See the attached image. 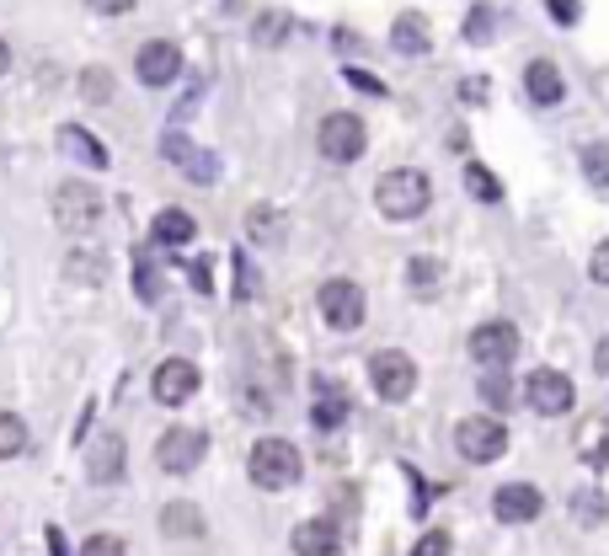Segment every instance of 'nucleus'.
Here are the masks:
<instances>
[{
  "label": "nucleus",
  "instance_id": "28",
  "mask_svg": "<svg viewBox=\"0 0 609 556\" xmlns=\"http://www.w3.org/2000/svg\"><path fill=\"white\" fill-rule=\"evenodd\" d=\"M476 391H482V401H487L492 412H502V407H513V380L502 370H487L476 380Z\"/></svg>",
  "mask_w": 609,
  "mask_h": 556
},
{
  "label": "nucleus",
  "instance_id": "27",
  "mask_svg": "<svg viewBox=\"0 0 609 556\" xmlns=\"http://www.w3.org/2000/svg\"><path fill=\"white\" fill-rule=\"evenodd\" d=\"M572 519H577V524H605V519H609V497L599 493V487L572 493Z\"/></svg>",
  "mask_w": 609,
  "mask_h": 556
},
{
  "label": "nucleus",
  "instance_id": "5",
  "mask_svg": "<svg viewBox=\"0 0 609 556\" xmlns=\"http://www.w3.org/2000/svg\"><path fill=\"white\" fill-rule=\"evenodd\" d=\"M455 449L471 460V466H492L508 455V429L497 423V412H476V418H460L455 429Z\"/></svg>",
  "mask_w": 609,
  "mask_h": 556
},
{
  "label": "nucleus",
  "instance_id": "31",
  "mask_svg": "<svg viewBox=\"0 0 609 556\" xmlns=\"http://www.w3.org/2000/svg\"><path fill=\"white\" fill-rule=\"evenodd\" d=\"M27 449V423L16 412H0V460H16Z\"/></svg>",
  "mask_w": 609,
  "mask_h": 556
},
{
  "label": "nucleus",
  "instance_id": "20",
  "mask_svg": "<svg viewBox=\"0 0 609 556\" xmlns=\"http://www.w3.org/2000/svg\"><path fill=\"white\" fill-rule=\"evenodd\" d=\"M192 236H198V225H192V214H187V209H161V214H156V225H150V242H156V247H166V251L187 247Z\"/></svg>",
  "mask_w": 609,
  "mask_h": 556
},
{
  "label": "nucleus",
  "instance_id": "43",
  "mask_svg": "<svg viewBox=\"0 0 609 556\" xmlns=\"http://www.w3.org/2000/svg\"><path fill=\"white\" fill-rule=\"evenodd\" d=\"M5 70H11V44L0 38V75H5Z\"/></svg>",
  "mask_w": 609,
  "mask_h": 556
},
{
  "label": "nucleus",
  "instance_id": "26",
  "mask_svg": "<svg viewBox=\"0 0 609 556\" xmlns=\"http://www.w3.org/2000/svg\"><path fill=\"white\" fill-rule=\"evenodd\" d=\"M583 177H588V187H599V193H609V139H594V145H583Z\"/></svg>",
  "mask_w": 609,
  "mask_h": 556
},
{
  "label": "nucleus",
  "instance_id": "41",
  "mask_svg": "<svg viewBox=\"0 0 609 556\" xmlns=\"http://www.w3.org/2000/svg\"><path fill=\"white\" fill-rule=\"evenodd\" d=\"M460 97H465V102H487V86H482V81H476V75H471V81H465V86H460Z\"/></svg>",
  "mask_w": 609,
  "mask_h": 556
},
{
  "label": "nucleus",
  "instance_id": "32",
  "mask_svg": "<svg viewBox=\"0 0 609 556\" xmlns=\"http://www.w3.org/2000/svg\"><path fill=\"white\" fill-rule=\"evenodd\" d=\"M492 33H497V11L476 5V11L465 16V38H471V44H492Z\"/></svg>",
  "mask_w": 609,
  "mask_h": 556
},
{
  "label": "nucleus",
  "instance_id": "33",
  "mask_svg": "<svg viewBox=\"0 0 609 556\" xmlns=\"http://www.w3.org/2000/svg\"><path fill=\"white\" fill-rule=\"evenodd\" d=\"M80 556H128V546H123V535H86L80 541Z\"/></svg>",
  "mask_w": 609,
  "mask_h": 556
},
{
  "label": "nucleus",
  "instance_id": "40",
  "mask_svg": "<svg viewBox=\"0 0 609 556\" xmlns=\"http://www.w3.org/2000/svg\"><path fill=\"white\" fill-rule=\"evenodd\" d=\"M86 5H91V11H102V16H128L139 0H86Z\"/></svg>",
  "mask_w": 609,
  "mask_h": 556
},
{
  "label": "nucleus",
  "instance_id": "15",
  "mask_svg": "<svg viewBox=\"0 0 609 556\" xmlns=\"http://www.w3.org/2000/svg\"><path fill=\"white\" fill-rule=\"evenodd\" d=\"M348 412H353V401H348V391L337 385V380H315V396H310V423L321 433L343 429L348 423Z\"/></svg>",
  "mask_w": 609,
  "mask_h": 556
},
{
  "label": "nucleus",
  "instance_id": "2",
  "mask_svg": "<svg viewBox=\"0 0 609 556\" xmlns=\"http://www.w3.org/2000/svg\"><path fill=\"white\" fill-rule=\"evenodd\" d=\"M374 209H380L385 220H423L427 209H433V183H427V172H418V166L385 172V177L374 183Z\"/></svg>",
  "mask_w": 609,
  "mask_h": 556
},
{
  "label": "nucleus",
  "instance_id": "1",
  "mask_svg": "<svg viewBox=\"0 0 609 556\" xmlns=\"http://www.w3.org/2000/svg\"><path fill=\"white\" fill-rule=\"evenodd\" d=\"M246 477H251V487H262V493H284V487H295V482L304 477V460L289 438L268 433V438L251 444V455H246Z\"/></svg>",
  "mask_w": 609,
  "mask_h": 556
},
{
  "label": "nucleus",
  "instance_id": "29",
  "mask_svg": "<svg viewBox=\"0 0 609 556\" xmlns=\"http://www.w3.org/2000/svg\"><path fill=\"white\" fill-rule=\"evenodd\" d=\"M80 97L86 102H113V70L108 64H86L80 70Z\"/></svg>",
  "mask_w": 609,
  "mask_h": 556
},
{
  "label": "nucleus",
  "instance_id": "25",
  "mask_svg": "<svg viewBox=\"0 0 609 556\" xmlns=\"http://www.w3.org/2000/svg\"><path fill=\"white\" fill-rule=\"evenodd\" d=\"M289 33H295V16L289 11H257L251 16V44H262V49H278Z\"/></svg>",
  "mask_w": 609,
  "mask_h": 556
},
{
  "label": "nucleus",
  "instance_id": "12",
  "mask_svg": "<svg viewBox=\"0 0 609 556\" xmlns=\"http://www.w3.org/2000/svg\"><path fill=\"white\" fill-rule=\"evenodd\" d=\"M134 75H139V86H150V91L172 86V81L183 75V49L166 44V38H150V44L134 54Z\"/></svg>",
  "mask_w": 609,
  "mask_h": 556
},
{
  "label": "nucleus",
  "instance_id": "9",
  "mask_svg": "<svg viewBox=\"0 0 609 556\" xmlns=\"http://www.w3.org/2000/svg\"><path fill=\"white\" fill-rule=\"evenodd\" d=\"M524 401H530V412H540V418H561V412H572L577 407V385L567 380L561 370H530L524 380Z\"/></svg>",
  "mask_w": 609,
  "mask_h": 556
},
{
  "label": "nucleus",
  "instance_id": "42",
  "mask_svg": "<svg viewBox=\"0 0 609 556\" xmlns=\"http://www.w3.org/2000/svg\"><path fill=\"white\" fill-rule=\"evenodd\" d=\"M594 365H599V370L609 374V337H605V343H599V354H594Z\"/></svg>",
  "mask_w": 609,
  "mask_h": 556
},
{
  "label": "nucleus",
  "instance_id": "18",
  "mask_svg": "<svg viewBox=\"0 0 609 556\" xmlns=\"http://www.w3.org/2000/svg\"><path fill=\"white\" fill-rule=\"evenodd\" d=\"M289 546H295V556H343V535L332 519H304V524H295Z\"/></svg>",
  "mask_w": 609,
  "mask_h": 556
},
{
  "label": "nucleus",
  "instance_id": "17",
  "mask_svg": "<svg viewBox=\"0 0 609 556\" xmlns=\"http://www.w3.org/2000/svg\"><path fill=\"white\" fill-rule=\"evenodd\" d=\"M524 97L535 102V108H561L567 102V81H561V70L550 60H530L524 64Z\"/></svg>",
  "mask_w": 609,
  "mask_h": 556
},
{
  "label": "nucleus",
  "instance_id": "19",
  "mask_svg": "<svg viewBox=\"0 0 609 556\" xmlns=\"http://www.w3.org/2000/svg\"><path fill=\"white\" fill-rule=\"evenodd\" d=\"M123 460H128L123 438L119 433H102V438L91 444V455H86V477H91L97 487H108V482H119L123 477Z\"/></svg>",
  "mask_w": 609,
  "mask_h": 556
},
{
  "label": "nucleus",
  "instance_id": "37",
  "mask_svg": "<svg viewBox=\"0 0 609 556\" xmlns=\"http://www.w3.org/2000/svg\"><path fill=\"white\" fill-rule=\"evenodd\" d=\"M139 300H161V279H156L150 257H139Z\"/></svg>",
  "mask_w": 609,
  "mask_h": 556
},
{
  "label": "nucleus",
  "instance_id": "16",
  "mask_svg": "<svg viewBox=\"0 0 609 556\" xmlns=\"http://www.w3.org/2000/svg\"><path fill=\"white\" fill-rule=\"evenodd\" d=\"M54 145H60L64 161H75V166H91V172H102L108 166V150H102V139L91 134V128L80 124H60V134H54Z\"/></svg>",
  "mask_w": 609,
  "mask_h": 556
},
{
  "label": "nucleus",
  "instance_id": "35",
  "mask_svg": "<svg viewBox=\"0 0 609 556\" xmlns=\"http://www.w3.org/2000/svg\"><path fill=\"white\" fill-rule=\"evenodd\" d=\"M412 556H455V541H449L444 530H427L423 541L412 546Z\"/></svg>",
  "mask_w": 609,
  "mask_h": 556
},
{
  "label": "nucleus",
  "instance_id": "11",
  "mask_svg": "<svg viewBox=\"0 0 609 556\" xmlns=\"http://www.w3.org/2000/svg\"><path fill=\"white\" fill-rule=\"evenodd\" d=\"M471 359L482 365V370H502V365H513L519 359V326L513 321H482L476 332H471Z\"/></svg>",
  "mask_w": 609,
  "mask_h": 556
},
{
  "label": "nucleus",
  "instance_id": "13",
  "mask_svg": "<svg viewBox=\"0 0 609 556\" xmlns=\"http://www.w3.org/2000/svg\"><path fill=\"white\" fill-rule=\"evenodd\" d=\"M198 380H203V374H198L192 359H161L156 374H150V391H156L161 407H183V401L198 396Z\"/></svg>",
  "mask_w": 609,
  "mask_h": 556
},
{
  "label": "nucleus",
  "instance_id": "3",
  "mask_svg": "<svg viewBox=\"0 0 609 556\" xmlns=\"http://www.w3.org/2000/svg\"><path fill=\"white\" fill-rule=\"evenodd\" d=\"M369 145V128L359 113H326L321 128H315V150L332 161V166H348V161H359Z\"/></svg>",
  "mask_w": 609,
  "mask_h": 556
},
{
  "label": "nucleus",
  "instance_id": "24",
  "mask_svg": "<svg viewBox=\"0 0 609 556\" xmlns=\"http://www.w3.org/2000/svg\"><path fill=\"white\" fill-rule=\"evenodd\" d=\"M64 279H70V284H86V289H102L108 257H102V251H70V257H64Z\"/></svg>",
  "mask_w": 609,
  "mask_h": 556
},
{
  "label": "nucleus",
  "instance_id": "7",
  "mask_svg": "<svg viewBox=\"0 0 609 556\" xmlns=\"http://www.w3.org/2000/svg\"><path fill=\"white\" fill-rule=\"evenodd\" d=\"M315 310H321V321H326V326L353 332V326H364L369 300H364V289H359L353 279H326V284L315 289Z\"/></svg>",
  "mask_w": 609,
  "mask_h": 556
},
{
  "label": "nucleus",
  "instance_id": "4",
  "mask_svg": "<svg viewBox=\"0 0 609 556\" xmlns=\"http://www.w3.org/2000/svg\"><path fill=\"white\" fill-rule=\"evenodd\" d=\"M102 220V193L91 183H80V177H64L54 187V225L70 231V236H80V231H91Z\"/></svg>",
  "mask_w": 609,
  "mask_h": 556
},
{
  "label": "nucleus",
  "instance_id": "21",
  "mask_svg": "<svg viewBox=\"0 0 609 556\" xmlns=\"http://www.w3.org/2000/svg\"><path fill=\"white\" fill-rule=\"evenodd\" d=\"M390 49H396V54H427V49H433L423 11H401V16H396V27H390Z\"/></svg>",
  "mask_w": 609,
  "mask_h": 556
},
{
  "label": "nucleus",
  "instance_id": "8",
  "mask_svg": "<svg viewBox=\"0 0 609 556\" xmlns=\"http://www.w3.org/2000/svg\"><path fill=\"white\" fill-rule=\"evenodd\" d=\"M369 385H374L380 401H407L418 391V359L401 354V348H380L369 359Z\"/></svg>",
  "mask_w": 609,
  "mask_h": 556
},
{
  "label": "nucleus",
  "instance_id": "10",
  "mask_svg": "<svg viewBox=\"0 0 609 556\" xmlns=\"http://www.w3.org/2000/svg\"><path fill=\"white\" fill-rule=\"evenodd\" d=\"M161 156L183 172L187 183H220V156H214V150H203V145H192L183 128L161 134Z\"/></svg>",
  "mask_w": 609,
  "mask_h": 556
},
{
  "label": "nucleus",
  "instance_id": "23",
  "mask_svg": "<svg viewBox=\"0 0 609 556\" xmlns=\"http://www.w3.org/2000/svg\"><path fill=\"white\" fill-rule=\"evenodd\" d=\"M246 236H251V247H278V242H284V209L257 203V209L246 214Z\"/></svg>",
  "mask_w": 609,
  "mask_h": 556
},
{
  "label": "nucleus",
  "instance_id": "39",
  "mask_svg": "<svg viewBox=\"0 0 609 556\" xmlns=\"http://www.w3.org/2000/svg\"><path fill=\"white\" fill-rule=\"evenodd\" d=\"M588 279H594V284H609V242H599L594 262H588Z\"/></svg>",
  "mask_w": 609,
  "mask_h": 556
},
{
  "label": "nucleus",
  "instance_id": "36",
  "mask_svg": "<svg viewBox=\"0 0 609 556\" xmlns=\"http://www.w3.org/2000/svg\"><path fill=\"white\" fill-rule=\"evenodd\" d=\"M550 22H561V27H577L583 22V0H546Z\"/></svg>",
  "mask_w": 609,
  "mask_h": 556
},
{
  "label": "nucleus",
  "instance_id": "22",
  "mask_svg": "<svg viewBox=\"0 0 609 556\" xmlns=\"http://www.w3.org/2000/svg\"><path fill=\"white\" fill-rule=\"evenodd\" d=\"M161 535L166 541H203V514L192 503H166L161 508Z\"/></svg>",
  "mask_w": 609,
  "mask_h": 556
},
{
  "label": "nucleus",
  "instance_id": "30",
  "mask_svg": "<svg viewBox=\"0 0 609 556\" xmlns=\"http://www.w3.org/2000/svg\"><path fill=\"white\" fill-rule=\"evenodd\" d=\"M465 193H471L476 203H502V183L492 177L487 166H476V161L465 166Z\"/></svg>",
  "mask_w": 609,
  "mask_h": 556
},
{
  "label": "nucleus",
  "instance_id": "38",
  "mask_svg": "<svg viewBox=\"0 0 609 556\" xmlns=\"http://www.w3.org/2000/svg\"><path fill=\"white\" fill-rule=\"evenodd\" d=\"M348 86H359V91H369V97H385V81H374L369 70H348Z\"/></svg>",
  "mask_w": 609,
  "mask_h": 556
},
{
  "label": "nucleus",
  "instance_id": "6",
  "mask_svg": "<svg viewBox=\"0 0 609 556\" xmlns=\"http://www.w3.org/2000/svg\"><path fill=\"white\" fill-rule=\"evenodd\" d=\"M203 455H209V433L203 429L177 423V429H166L156 438V466H161L166 477H192V471L203 466Z\"/></svg>",
  "mask_w": 609,
  "mask_h": 556
},
{
  "label": "nucleus",
  "instance_id": "14",
  "mask_svg": "<svg viewBox=\"0 0 609 556\" xmlns=\"http://www.w3.org/2000/svg\"><path fill=\"white\" fill-rule=\"evenodd\" d=\"M540 508H546V493L530 487V482H508V487L492 493V514H497L502 524H535Z\"/></svg>",
  "mask_w": 609,
  "mask_h": 556
},
{
  "label": "nucleus",
  "instance_id": "34",
  "mask_svg": "<svg viewBox=\"0 0 609 556\" xmlns=\"http://www.w3.org/2000/svg\"><path fill=\"white\" fill-rule=\"evenodd\" d=\"M407 279H412V289H433V284H438V262H433V257H412V268H407Z\"/></svg>",
  "mask_w": 609,
  "mask_h": 556
}]
</instances>
